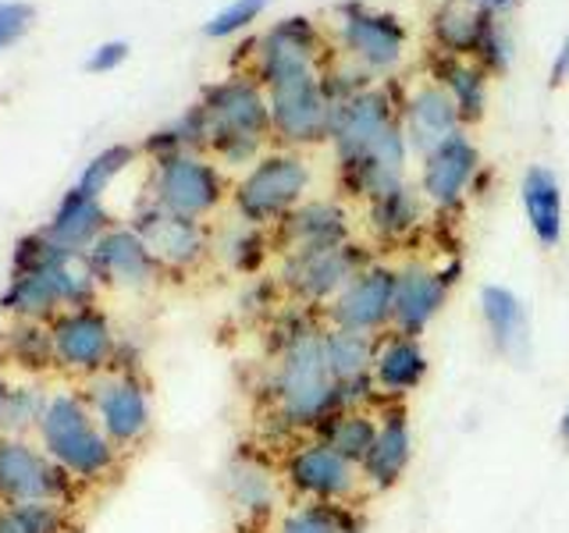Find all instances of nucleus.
Listing matches in <instances>:
<instances>
[{
  "label": "nucleus",
  "instance_id": "1",
  "mask_svg": "<svg viewBox=\"0 0 569 533\" xmlns=\"http://www.w3.org/2000/svg\"><path fill=\"white\" fill-rule=\"evenodd\" d=\"M267 352H271V363L263 373L267 431L281 444L317 434V426L335 409H342L325 360V316L289 302L271 320Z\"/></svg>",
  "mask_w": 569,
  "mask_h": 533
},
{
  "label": "nucleus",
  "instance_id": "2",
  "mask_svg": "<svg viewBox=\"0 0 569 533\" xmlns=\"http://www.w3.org/2000/svg\"><path fill=\"white\" fill-rule=\"evenodd\" d=\"M100 278L89 253L53 242L47 231L18 239L8 289L0 292V313L11 320L50 324L53 316L79 306H97Z\"/></svg>",
  "mask_w": 569,
  "mask_h": 533
},
{
  "label": "nucleus",
  "instance_id": "3",
  "mask_svg": "<svg viewBox=\"0 0 569 533\" xmlns=\"http://www.w3.org/2000/svg\"><path fill=\"white\" fill-rule=\"evenodd\" d=\"M36 441L58 466L76 480L79 487L111 484L121 470V452L114 441L103 434L93 409H89L82 388L61 384L47 391L40 423H36Z\"/></svg>",
  "mask_w": 569,
  "mask_h": 533
},
{
  "label": "nucleus",
  "instance_id": "4",
  "mask_svg": "<svg viewBox=\"0 0 569 533\" xmlns=\"http://www.w3.org/2000/svg\"><path fill=\"white\" fill-rule=\"evenodd\" d=\"M196 111L203 118V150L218 164L246 171L267 153V142H274L271 107L257 79L236 76L210 86Z\"/></svg>",
  "mask_w": 569,
  "mask_h": 533
},
{
  "label": "nucleus",
  "instance_id": "5",
  "mask_svg": "<svg viewBox=\"0 0 569 533\" xmlns=\"http://www.w3.org/2000/svg\"><path fill=\"white\" fill-rule=\"evenodd\" d=\"M317 182V168L313 160L302 150H267L257 164H249L239 182L231 185V210L236 218L274 231L289 213L310 200Z\"/></svg>",
  "mask_w": 569,
  "mask_h": 533
},
{
  "label": "nucleus",
  "instance_id": "6",
  "mask_svg": "<svg viewBox=\"0 0 569 533\" xmlns=\"http://www.w3.org/2000/svg\"><path fill=\"white\" fill-rule=\"evenodd\" d=\"M281 487L292 502H325V505H360L363 473L352 459L338 455L317 434L296 438L278 455Z\"/></svg>",
  "mask_w": 569,
  "mask_h": 533
},
{
  "label": "nucleus",
  "instance_id": "7",
  "mask_svg": "<svg viewBox=\"0 0 569 533\" xmlns=\"http://www.w3.org/2000/svg\"><path fill=\"white\" fill-rule=\"evenodd\" d=\"M82 395L103 434L121 455H132L153 434V391L139 366H111L82 381Z\"/></svg>",
  "mask_w": 569,
  "mask_h": 533
},
{
  "label": "nucleus",
  "instance_id": "8",
  "mask_svg": "<svg viewBox=\"0 0 569 533\" xmlns=\"http://www.w3.org/2000/svg\"><path fill=\"white\" fill-rule=\"evenodd\" d=\"M271 107V132L281 150H317L328 147L335 97L328 89V71H302L263 86Z\"/></svg>",
  "mask_w": 569,
  "mask_h": 533
},
{
  "label": "nucleus",
  "instance_id": "9",
  "mask_svg": "<svg viewBox=\"0 0 569 533\" xmlns=\"http://www.w3.org/2000/svg\"><path fill=\"white\" fill-rule=\"evenodd\" d=\"M47 328L53 338L58 370L76 381H89L111 366H139V360L124 352V338L118 334L114 320L100 306L64 310Z\"/></svg>",
  "mask_w": 569,
  "mask_h": 533
},
{
  "label": "nucleus",
  "instance_id": "10",
  "mask_svg": "<svg viewBox=\"0 0 569 533\" xmlns=\"http://www.w3.org/2000/svg\"><path fill=\"white\" fill-rule=\"evenodd\" d=\"M79 484L32 434H0V502L4 505H32L53 502L76 509Z\"/></svg>",
  "mask_w": 569,
  "mask_h": 533
},
{
  "label": "nucleus",
  "instance_id": "11",
  "mask_svg": "<svg viewBox=\"0 0 569 533\" xmlns=\"http://www.w3.org/2000/svg\"><path fill=\"white\" fill-rule=\"evenodd\" d=\"M228 195L231 185L224 171L218 168V160L203 153H174L164 160H153L150 203L178 213V218L207 221L224 207Z\"/></svg>",
  "mask_w": 569,
  "mask_h": 533
},
{
  "label": "nucleus",
  "instance_id": "12",
  "mask_svg": "<svg viewBox=\"0 0 569 533\" xmlns=\"http://www.w3.org/2000/svg\"><path fill=\"white\" fill-rule=\"evenodd\" d=\"M335 43L342 58L352 61L363 76H391L409 43V29L399 14L370 4H338L335 8Z\"/></svg>",
  "mask_w": 569,
  "mask_h": 533
},
{
  "label": "nucleus",
  "instance_id": "13",
  "mask_svg": "<svg viewBox=\"0 0 569 533\" xmlns=\"http://www.w3.org/2000/svg\"><path fill=\"white\" fill-rule=\"evenodd\" d=\"M370 260L373 257L360 242H346L335 249H299V253H281L278 284L296 306L325 313L328 302L342 292Z\"/></svg>",
  "mask_w": 569,
  "mask_h": 533
},
{
  "label": "nucleus",
  "instance_id": "14",
  "mask_svg": "<svg viewBox=\"0 0 569 533\" xmlns=\"http://www.w3.org/2000/svg\"><path fill=\"white\" fill-rule=\"evenodd\" d=\"M399 103L402 93L396 97L391 86H367L349 93L346 100H338L331 118V135H328L335 168H346L352 160H360L388 129H396Z\"/></svg>",
  "mask_w": 569,
  "mask_h": 533
},
{
  "label": "nucleus",
  "instance_id": "15",
  "mask_svg": "<svg viewBox=\"0 0 569 533\" xmlns=\"http://www.w3.org/2000/svg\"><path fill=\"white\" fill-rule=\"evenodd\" d=\"M325 324L381 338L396 316V263L370 260L342 292L325 306Z\"/></svg>",
  "mask_w": 569,
  "mask_h": 533
},
{
  "label": "nucleus",
  "instance_id": "16",
  "mask_svg": "<svg viewBox=\"0 0 569 533\" xmlns=\"http://www.w3.org/2000/svg\"><path fill=\"white\" fill-rule=\"evenodd\" d=\"M462 274V263H431V260H402L396 263V316H391V331L423 338L427 328L449 306L452 284Z\"/></svg>",
  "mask_w": 569,
  "mask_h": 533
},
{
  "label": "nucleus",
  "instance_id": "17",
  "mask_svg": "<svg viewBox=\"0 0 569 533\" xmlns=\"http://www.w3.org/2000/svg\"><path fill=\"white\" fill-rule=\"evenodd\" d=\"M477 178H480V150L473 135L462 129L452 139H445L441 147H435L427 157H420L417 189L431 210L452 213L467 203Z\"/></svg>",
  "mask_w": 569,
  "mask_h": 533
},
{
  "label": "nucleus",
  "instance_id": "18",
  "mask_svg": "<svg viewBox=\"0 0 569 533\" xmlns=\"http://www.w3.org/2000/svg\"><path fill=\"white\" fill-rule=\"evenodd\" d=\"M136 235L147 242L150 257L157 260V266L164 274H192L210 253V235L203 221H189V218H178V213L147 203L136 210L132 218Z\"/></svg>",
  "mask_w": 569,
  "mask_h": 533
},
{
  "label": "nucleus",
  "instance_id": "19",
  "mask_svg": "<svg viewBox=\"0 0 569 533\" xmlns=\"http://www.w3.org/2000/svg\"><path fill=\"white\" fill-rule=\"evenodd\" d=\"M320 61H325V32L317 29V22H310L307 14L281 18L257 40L253 79L271 86L278 79L302 76V71H320L325 68Z\"/></svg>",
  "mask_w": 569,
  "mask_h": 533
},
{
  "label": "nucleus",
  "instance_id": "20",
  "mask_svg": "<svg viewBox=\"0 0 569 533\" xmlns=\"http://www.w3.org/2000/svg\"><path fill=\"white\" fill-rule=\"evenodd\" d=\"M89 263L100 278L103 289L114 292H153L164 271L157 266V260L150 257L147 242L136 235L132 224H114L107 235H100V242L89 249Z\"/></svg>",
  "mask_w": 569,
  "mask_h": 533
},
{
  "label": "nucleus",
  "instance_id": "21",
  "mask_svg": "<svg viewBox=\"0 0 569 533\" xmlns=\"http://www.w3.org/2000/svg\"><path fill=\"white\" fill-rule=\"evenodd\" d=\"M413 455H417V441H413V423H409V409L381 405L378 434H373L367 459L360 462L367 497L396 491L406 480L409 466H413Z\"/></svg>",
  "mask_w": 569,
  "mask_h": 533
},
{
  "label": "nucleus",
  "instance_id": "22",
  "mask_svg": "<svg viewBox=\"0 0 569 533\" xmlns=\"http://www.w3.org/2000/svg\"><path fill=\"white\" fill-rule=\"evenodd\" d=\"M399 124L409 142V153L417 160L427 157L435 147H441L445 139H452L456 132L467 129L459 118L456 100L449 97V89L435 79H423L406 89L399 103Z\"/></svg>",
  "mask_w": 569,
  "mask_h": 533
},
{
  "label": "nucleus",
  "instance_id": "23",
  "mask_svg": "<svg viewBox=\"0 0 569 533\" xmlns=\"http://www.w3.org/2000/svg\"><path fill=\"white\" fill-rule=\"evenodd\" d=\"M427 373H431V352H427L423 338L399 334V331H388L378 338V352H373V366H370L378 409L406 405V399L423 388Z\"/></svg>",
  "mask_w": 569,
  "mask_h": 533
},
{
  "label": "nucleus",
  "instance_id": "24",
  "mask_svg": "<svg viewBox=\"0 0 569 533\" xmlns=\"http://www.w3.org/2000/svg\"><path fill=\"white\" fill-rule=\"evenodd\" d=\"M352 242V213L342 200L331 195H310L299 203L289 218L274 228V245L281 253H299V249H335Z\"/></svg>",
  "mask_w": 569,
  "mask_h": 533
},
{
  "label": "nucleus",
  "instance_id": "25",
  "mask_svg": "<svg viewBox=\"0 0 569 533\" xmlns=\"http://www.w3.org/2000/svg\"><path fill=\"white\" fill-rule=\"evenodd\" d=\"M373 352H378V338L373 334L325 324V360L342 405L378 409V395H373V381H370Z\"/></svg>",
  "mask_w": 569,
  "mask_h": 533
},
{
  "label": "nucleus",
  "instance_id": "26",
  "mask_svg": "<svg viewBox=\"0 0 569 533\" xmlns=\"http://www.w3.org/2000/svg\"><path fill=\"white\" fill-rule=\"evenodd\" d=\"M477 306H480V320H485L488 345L502 355V360L523 366L533 349L527 302L516 295L509 284H485L477 295Z\"/></svg>",
  "mask_w": 569,
  "mask_h": 533
},
{
  "label": "nucleus",
  "instance_id": "27",
  "mask_svg": "<svg viewBox=\"0 0 569 533\" xmlns=\"http://www.w3.org/2000/svg\"><path fill=\"white\" fill-rule=\"evenodd\" d=\"M427 213H431V207L423 203L417 182H409L406 178V182L385 189L381 195H373V200L367 203V228L378 242L402 245L423 228Z\"/></svg>",
  "mask_w": 569,
  "mask_h": 533
},
{
  "label": "nucleus",
  "instance_id": "28",
  "mask_svg": "<svg viewBox=\"0 0 569 533\" xmlns=\"http://www.w3.org/2000/svg\"><path fill=\"white\" fill-rule=\"evenodd\" d=\"M520 207L530 235L541 249H556L562 242L566 213H562V185L548 164H530L520 178Z\"/></svg>",
  "mask_w": 569,
  "mask_h": 533
},
{
  "label": "nucleus",
  "instance_id": "29",
  "mask_svg": "<svg viewBox=\"0 0 569 533\" xmlns=\"http://www.w3.org/2000/svg\"><path fill=\"white\" fill-rule=\"evenodd\" d=\"M111 228H114L111 213H107V207L100 203V195H89L82 189H68L61 195L58 210L50 213L43 231L53 242L79 249V253H89V249L100 242V235H107Z\"/></svg>",
  "mask_w": 569,
  "mask_h": 533
},
{
  "label": "nucleus",
  "instance_id": "30",
  "mask_svg": "<svg viewBox=\"0 0 569 533\" xmlns=\"http://www.w3.org/2000/svg\"><path fill=\"white\" fill-rule=\"evenodd\" d=\"M495 18L473 0H441L431 14V36L445 58H473Z\"/></svg>",
  "mask_w": 569,
  "mask_h": 533
},
{
  "label": "nucleus",
  "instance_id": "31",
  "mask_svg": "<svg viewBox=\"0 0 569 533\" xmlns=\"http://www.w3.org/2000/svg\"><path fill=\"white\" fill-rule=\"evenodd\" d=\"M224 487H228V497L231 505H236L242 515H271L278 497H281V476H278V466H267L263 459H253V455H239L236 462L228 466V476H224Z\"/></svg>",
  "mask_w": 569,
  "mask_h": 533
},
{
  "label": "nucleus",
  "instance_id": "32",
  "mask_svg": "<svg viewBox=\"0 0 569 533\" xmlns=\"http://www.w3.org/2000/svg\"><path fill=\"white\" fill-rule=\"evenodd\" d=\"M0 370H18L26 378H40V373L58 370L50 328L32 324V320H11L0 331Z\"/></svg>",
  "mask_w": 569,
  "mask_h": 533
},
{
  "label": "nucleus",
  "instance_id": "33",
  "mask_svg": "<svg viewBox=\"0 0 569 533\" xmlns=\"http://www.w3.org/2000/svg\"><path fill=\"white\" fill-rule=\"evenodd\" d=\"M431 79L449 89V97L456 100L459 118H462V124H467V129L485 118L491 76L477 61H470V58H445V53H441Z\"/></svg>",
  "mask_w": 569,
  "mask_h": 533
},
{
  "label": "nucleus",
  "instance_id": "34",
  "mask_svg": "<svg viewBox=\"0 0 569 533\" xmlns=\"http://www.w3.org/2000/svg\"><path fill=\"white\" fill-rule=\"evenodd\" d=\"M373 434H378V409L370 405H342L317 426V438L331 444L338 455L352 459L356 466L367 459Z\"/></svg>",
  "mask_w": 569,
  "mask_h": 533
},
{
  "label": "nucleus",
  "instance_id": "35",
  "mask_svg": "<svg viewBox=\"0 0 569 533\" xmlns=\"http://www.w3.org/2000/svg\"><path fill=\"white\" fill-rule=\"evenodd\" d=\"M47 402V391L32 378L14 381L8 370H0V434H36Z\"/></svg>",
  "mask_w": 569,
  "mask_h": 533
},
{
  "label": "nucleus",
  "instance_id": "36",
  "mask_svg": "<svg viewBox=\"0 0 569 533\" xmlns=\"http://www.w3.org/2000/svg\"><path fill=\"white\" fill-rule=\"evenodd\" d=\"M274 235H267V228H253L246 221H236V228H228L224 242H210V249H218V257L228 263V271L253 278L267 253H271Z\"/></svg>",
  "mask_w": 569,
  "mask_h": 533
},
{
  "label": "nucleus",
  "instance_id": "37",
  "mask_svg": "<svg viewBox=\"0 0 569 533\" xmlns=\"http://www.w3.org/2000/svg\"><path fill=\"white\" fill-rule=\"evenodd\" d=\"M346 509L349 505L289 502L274 512L271 533H346Z\"/></svg>",
  "mask_w": 569,
  "mask_h": 533
},
{
  "label": "nucleus",
  "instance_id": "38",
  "mask_svg": "<svg viewBox=\"0 0 569 533\" xmlns=\"http://www.w3.org/2000/svg\"><path fill=\"white\" fill-rule=\"evenodd\" d=\"M0 533H71V509L53 502H32V505L0 502Z\"/></svg>",
  "mask_w": 569,
  "mask_h": 533
},
{
  "label": "nucleus",
  "instance_id": "39",
  "mask_svg": "<svg viewBox=\"0 0 569 533\" xmlns=\"http://www.w3.org/2000/svg\"><path fill=\"white\" fill-rule=\"evenodd\" d=\"M132 160H136V150H132V147H124V142L100 150V153L82 168L76 189H82V192H89V195H103L107 185H111L114 178L132 164Z\"/></svg>",
  "mask_w": 569,
  "mask_h": 533
},
{
  "label": "nucleus",
  "instance_id": "40",
  "mask_svg": "<svg viewBox=\"0 0 569 533\" xmlns=\"http://www.w3.org/2000/svg\"><path fill=\"white\" fill-rule=\"evenodd\" d=\"M512 53H516V47H512V29L506 26V18H495V22L488 26V32H485V40H480V47H477V64L488 71V76H506L509 71V64H512Z\"/></svg>",
  "mask_w": 569,
  "mask_h": 533
},
{
  "label": "nucleus",
  "instance_id": "41",
  "mask_svg": "<svg viewBox=\"0 0 569 533\" xmlns=\"http://www.w3.org/2000/svg\"><path fill=\"white\" fill-rule=\"evenodd\" d=\"M267 4H271V0H231L228 8H221L210 18V22L203 26V32L210 36V40H228V36H236V32L253 26L257 18L267 11Z\"/></svg>",
  "mask_w": 569,
  "mask_h": 533
},
{
  "label": "nucleus",
  "instance_id": "42",
  "mask_svg": "<svg viewBox=\"0 0 569 533\" xmlns=\"http://www.w3.org/2000/svg\"><path fill=\"white\" fill-rule=\"evenodd\" d=\"M36 11L22 0H0V50L14 47L29 32Z\"/></svg>",
  "mask_w": 569,
  "mask_h": 533
},
{
  "label": "nucleus",
  "instance_id": "43",
  "mask_svg": "<svg viewBox=\"0 0 569 533\" xmlns=\"http://www.w3.org/2000/svg\"><path fill=\"white\" fill-rule=\"evenodd\" d=\"M124 58H129V43H124V40H111V43H103V47H97L93 53H89L86 68L89 71H114Z\"/></svg>",
  "mask_w": 569,
  "mask_h": 533
},
{
  "label": "nucleus",
  "instance_id": "44",
  "mask_svg": "<svg viewBox=\"0 0 569 533\" xmlns=\"http://www.w3.org/2000/svg\"><path fill=\"white\" fill-rule=\"evenodd\" d=\"M551 86H566L569 82V32H566V40L562 47L556 50V61H551V76H548Z\"/></svg>",
  "mask_w": 569,
  "mask_h": 533
},
{
  "label": "nucleus",
  "instance_id": "45",
  "mask_svg": "<svg viewBox=\"0 0 569 533\" xmlns=\"http://www.w3.org/2000/svg\"><path fill=\"white\" fill-rule=\"evenodd\" d=\"M473 4H477L480 11H488L491 18H509V14L516 11V4H520V0H473Z\"/></svg>",
  "mask_w": 569,
  "mask_h": 533
},
{
  "label": "nucleus",
  "instance_id": "46",
  "mask_svg": "<svg viewBox=\"0 0 569 533\" xmlns=\"http://www.w3.org/2000/svg\"><path fill=\"white\" fill-rule=\"evenodd\" d=\"M346 533H367V520H363V512L356 505L346 509Z\"/></svg>",
  "mask_w": 569,
  "mask_h": 533
},
{
  "label": "nucleus",
  "instance_id": "47",
  "mask_svg": "<svg viewBox=\"0 0 569 533\" xmlns=\"http://www.w3.org/2000/svg\"><path fill=\"white\" fill-rule=\"evenodd\" d=\"M559 438H562V444H569V402H566L562 416H559Z\"/></svg>",
  "mask_w": 569,
  "mask_h": 533
}]
</instances>
